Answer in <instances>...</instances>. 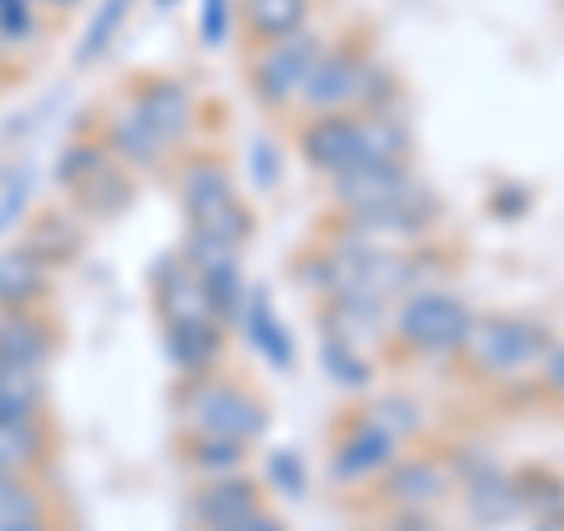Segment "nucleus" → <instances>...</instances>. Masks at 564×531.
Masks as SVG:
<instances>
[{
    "label": "nucleus",
    "instance_id": "f257e3e1",
    "mask_svg": "<svg viewBox=\"0 0 564 531\" xmlns=\"http://www.w3.org/2000/svg\"><path fill=\"white\" fill-rule=\"evenodd\" d=\"M180 414L188 433L207 437H236L254 442L269 433V400L245 381H226L221 371H203V377H184L180 386Z\"/></svg>",
    "mask_w": 564,
    "mask_h": 531
},
{
    "label": "nucleus",
    "instance_id": "f03ea898",
    "mask_svg": "<svg viewBox=\"0 0 564 531\" xmlns=\"http://www.w3.org/2000/svg\"><path fill=\"white\" fill-rule=\"evenodd\" d=\"M180 207L193 231H207L226 245H250L254 236V212L240 203L236 180L221 155H188L180 170Z\"/></svg>",
    "mask_w": 564,
    "mask_h": 531
},
{
    "label": "nucleus",
    "instance_id": "7ed1b4c3",
    "mask_svg": "<svg viewBox=\"0 0 564 531\" xmlns=\"http://www.w3.org/2000/svg\"><path fill=\"white\" fill-rule=\"evenodd\" d=\"M551 329L536 321H522V315H470V329L462 339V358L475 377L485 381H503L518 377V371L536 367L545 353H551Z\"/></svg>",
    "mask_w": 564,
    "mask_h": 531
},
{
    "label": "nucleus",
    "instance_id": "20e7f679",
    "mask_svg": "<svg viewBox=\"0 0 564 531\" xmlns=\"http://www.w3.org/2000/svg\"><path fill=\"white\" fill-rule=\"evenodd\" d=\"M470 315L475 311L452 292L423 288L400 301V311L391 315V334L404 353H419V358H456L470 329Z\"/></svg>",
    "mask_w": 564,
    "mask_h": 531
},
{
    "label": "nucleus",
    "instance_id": "39448f33",
    "mask_svg": "<svg viewBox=\"0 0 564 531\" xmlns=\"http://www.w3.org/2000/svg\"><path fill=\"white\" fill-rule=\"evenodd\" d=\"M325 39L315 29H302L292 33V39H278V43H263L254 47L250 57V90L254 99L263 104V109H288V104H296V95H302V85L311 76L315 57H321Z\"/></svg>",
    "mask_w": 564,
    "mask_h": 531
},
{
    "label": "nucleus",
    "instance_id": "423d86ee",
    "mask_svg": "<svg viewBox=\"0 0 564 531\" xmlns=\"http://www.w3.org/2000/svg\"><path fill=\"white\" fill-rule=\"evenodd\" d=\"M367 66H372V52L367 43H358V33L334 47H321L311 76L302 85V104L306 113H344V109H358V95H362V80H367Z\"/></svg>",
    "mask_w": 564,
    "mask_h": 531
},
{
    "label": "nucleus",
    "instance_id": "0eeeda50",
    "mask_svg": "<svg viewBox=\"0 0 564 531\" xmlns=\"http://www.w3.org/2000/svg\"><path fill=\"white\" fill-rule=\"evenodd\" d=\"M419 193L414 170L404 161H362L344 174H334V207L339 212H381L410 203Z\"/></svg>",
    "mask_w": 564,
    "mask_h": 531
},
{
    "label": "nucleus",
    "instance_id": "6e6552de",
    "mask_svg": "<svg viewBox=\"0 0 564 531\" xmlns=\"http://www.w3.org/2000/svg\"><path fill=\"white\" fill-rule=\"evenodd\" d=\"M400 452H404L400 437H391L367 414H352L329 447V475L339 485H362V480H372V475H381Z\"/></svg>",
    "mask_w": 564,
    "mask_h": 531
},
{
    "label": "nucleus",
    "instance_id": "1a4fd4ad",
    "mask_svg": "<svg viewBox=\"0 0 564 531\" xmlns=\"http://www.w3.org/2000/svg\"><path fill=\"white\" fill-rule=\"evenodd\" d=\"M452 489L456 480L443 456H395L381 470V503L400 512H433L452 499Z\"/></svg>",
    "mask_w": 564,
    "mask_h": 531
},
{
    "label": "nucleus",
    "instance_id": "9d476101",
    "mask_svg": "<svg viewBox=\"0 0 564 531\" xmlns=\"http://www.w3.org/2000/svg\"><path fill=\"white\" fill-rule=\"evenodd\" d=\"M296 151L321 174H344L362 165V113H311L296 128Z\"/></svg>",
    "mask_w": 564,
    "mask_h": 531
},
{
    "label": "nucleus",
    "instance_id": "9b49d317",
    "mask_svg": "<svg viewBox=\"0 0 564 531\" xmlns=\"http://www.w3.org/2000/svg\"><path fill=\"white\" fill-rule=\"evenodd\" d=\"M128 104L170 147H184L193 128H198V104H193V90L180 76H141L128 90Z\"/></svg>",
    "mask_w": 564,
    "mask_h": 531
},
{
    "label": "nucleus",
    "instance_id": "f8f14e48",
    "mask_svg": "<svg viewBox=\"0 0 564 531\" xmlns=\"http://www.w3.org/2000/svg\"><path fill=\"white\" fill-rule=\"evenodd\" d=\"M259 508H269V499H263V485H254L245 470L203 480V489H193V503H188L193 527L198 531H226V527L245 522Z\"/></svg>",
    "mask_w": 564,
    "mask_h": 531
},
{
    "label": "nucleus",
    "instance_id": "ddd939ff",
    "mask_svg": "<svg viewBox=\"0 0 564 531\" xmlns=\"http://www.w3.org/2000/svg\"><path fill=\"white\" fill-rule=\"evenodd\" d=\"M151 292H155V311H161V325L217 321V315H212V301H207L203 278L193 273V263H188L184 254H170V259L155 263Z\"/></svg>",
    "mask_w": 564,
    "mask_h": 531
},
{
    "label": "nucleus",
    "instance_id": "4468645a",
    "mask_svg": "<svg viewBox=\"0 0 564 531\" xmlns=\"http://www.w3.org/2000/svg\"><path fill=\"white\" fill-rule=\"evenodd\" d=\"M99 141L109 147V155L122 170H161L170 161V151H174L170 141L132 109V104H122V109H113L109 118H104Z\"/></svg>",
    "mask_w": 564,
    "mask_h": 531
},
{
    "label": "nucleus",
    "instance_id": "2eb2a0df",
    "mask_svg": "<svg viewBox=\"0 0 564 531\" xmlns=\"http://www.w3.org/2000/svg\"><path fill=\"white\" fill-rule=\"evenodd\" d=\"M240 325H245V339H250V348H254L269 367H278V371H292V367H296L292 334H288V325L278 321V311H273V301H269V292H263V288L245 292Z\"/></svg>",
    "mask_w": 564,
    "mask_h": 531
},
{
    "label": "nucleus",
    "instance_id": "dca6fc26",
    "mask_svg": "<svg viewBox=\"0 0 564 531\" xmlns=\"http://www.w3.org/2000/svg\"><path fill=\"white\" fill-rule=\"evenodd\" d=\"M52 325L43 321V311H0V358L6 362H20V367H33V371H47L52 362Z\"/></svg>",
    "mask_w": 564,
    "mask_h": 531
},
{
    "label": "nucleus",
    "instance_id": "f3484780",
    "mask_svg": "<svg viewBox=\"0 0 564 531\" xmlns=\"http://www.w3.org/2000/svg\"><path fill=\"white\" fill-rule=\"evenodd\" d=\"M165 353L180 367V377H203L217 371L226 353V325L221 321H193V325H165Z\"/></svg>",
    "mask_w": 564,
    "mask_h": 531
},
{
    "label": "nucleus",
    "instance_id": "a211bd4d",
    "mask_svg": "<svg viewBox=\"0 0 564 531\" xmlns=\"http://www.w3.org/2000/svg\"><path fill=\"white\" fill-rule=\"evenodd\" d=\"M52 292V269L24 245L0 254V311H33Z\"/></svg>",
    "mask_w": 564,
    "mask_h": 531
},
{
    "label": "nucleus",
    "instance_id": "6ab92c4d",
    "mask_svg": "<svg viewBox=\"0 0 564 531\" xmlns=\"http://www.w3.org/2000/svg\"><path fill=\"white\" fill-rule=\"evenodd\" d=\"M52 456L47 419H0V475H39Z\"/></svg>",
    "mask_w": 564,
    "mask_h": 531
},
{
    "label": "nucleus",
    "instance_id": "aec40b11",
    "mask_svg": "<svg viewBox=\"0 0 564 531\" xmlns=\"http://www.w3.org/2000/svg\"><path fill=\"white\" fill-rule=\"evenodd\" d=\"M20 245L29 254H39L47 269L57 273L62 263H70L85 250V226L70 217V212H39V217L29 221V231H24Z\"/></svg>",
    "mask_w": 564,
    "mask_h": 531
},
{
    "label": "nucleus",
    "instance_id": "412c9836",
    "mask_svg": "<svg viewBox=\"0 0 564 531\" xmlns=\"http://www.w3.org/2000/svg\"><path fill=\"white\" fill-rule=\"evenodd\" d=\"M240 20L250 43H278V39H292L311 24V0H240Z\"/></svg>",
    "mask_w": 564,
    "mask_h": 531
},
{
    "label": "nucleus",
    "instance_id": "4be33fe9",
    "mask_svg": "<svg viewBox=\"0 0 564 531\" xmlns=\"http://www.w3.org/2000/svg\"><path fill=\"white\" fill-rule=\"evenodd\" d=\"M76 207L85 212V217H95V221H109V217H122V212L132 207V198H137V184H132V170H122L118 161H109L104 165L95 180H85L76 193Z\"/></svg>",
    "mask_w": 564,
    "mask_h": 531
},
{
    "label": "nucleus",
    "instance_id": "5701e85b",
    "mask_svg": "<svg viewBox=\"0 0 564 531\" xmlns=\"http://www.w3.org/2000/svg\"><path fill=\"white\" fill-rule=\"evenodd\" d=\"M180 456L188 470H198L203 480H217V475H236L250 462V442L236 437H207V433H180Z\"/></svg>",
    "mask_w": 564,
    "mask_h": 531
},
{
    "label": "nucleus",
    "instance_id": "b1692460",
    "mask_svg": "<svg viewBox=\"0 0 564 531\" xmlns=\"http://www.w3.org/2000/svg\"><path fill=\"white\" fill-rule=\"evenodd\" d=\"M0 419H47L43 371L0 358Z\"/></svg>",
    "mask_w": 564,
    "mask_h": 531
},
{
    "label": "nucleus",
    "instance_id": "393cba45",
    "mask_svg": "<svg viewBox=\"0 0 564 531\" xmlns=\"http://www.w3.org/2000/svg\"><path fill=\"white\" fill-rule=\"evenodd\" d=\"M513 475V494H518V508L532 512V518H560L564 512V475H555L551 466H518L508 470Z\"/></svg>",
    "mask_w": 564,
    "mask_h": 531
},
{
    "label": "nucleus",
    "instance_id": "a878e982",
    "mask_svg": "<svg viewBox=\"0 0 564 531\" xmlns=\"http://www.w3.org/2000/svg\"><path fill=\"white\" fill-rule=\"evenodd\" d=\"M137 0H99L95 14H90V24H85V39L76 47V66H90L99 62L104 52L113 47V39L122 33V24H128V14H132Z\"/></svg>",
    "mask_w": 564,
    "mask_h": 531
},
{
    "label": "nucleus",
    "instance_id": "bb28decb",
    "mask_svg": "<svg viewBox=\"0 0 564 531\" xmlns=\"http://www.w3.org/2000/svg\"><path fill=\"white\" fill-rule=\"evenodd\" d=\"M203 278V288H207V301H212V315H217L221 325H231L240 321V306H245V278H240V263L236 259H221V263H212V269H193Z\"/></svg>",
    "mask_w": 564,
    "mask_h": 531
},
{
    "label": "nucleus",
    "instance_id": "cd10ccee",
    "mask_svg": "<svg viewBox=\"0 0 564 531\" xmlns=\"http://www.w3.org/2000/svg\"><path fill=\"white\" fill-rule=\"evenodd\" d=\"M321 367H325V377L334 386H344V391H367V386H372V362H367L348 339H339V334H329V329L321 339Z\"/></svg>",
    "mask_w": 564,
    "mask_h": 531
},
{
    "label": "nucleus",
    "instance_id": "c85d7f7f",
    "mask_svg": "<svg viewBox=\"0 0 564 531\" xmlns=\"http://www.w3.org/2000/svg\"><path fill=\"white\" fill-rule=\"evenodd\" d=\"M113 155L109 147H104L99 137H80V141H70V147L57 155V170H52V180H57L66 193H76L85 180H95V174L109 165Z\"/></svg>",
    "mask_w": 564,
    "mask_h": 531
},
{
    "label": "nucleus",
    "instance_id": "c756f323",
    "mask_svg": "<svg viewBox=\"0 0 564 531\" xmlns=\"http://www.w3.org/2000/svg\"><path fill=\"white\" fill-rule=\"evenodd\" d=\"M47 518V494L33 475H0V527Z\"/></svg>",
    "mask_w": 564,
    "mask_h": 531
},
{
    "label": "nucleus",
    "instance_id": "7c9ffc66",
    "mask_svg": "<svg viewBox=\"0 0 564 531\" xmlns=\"http://www.w3.org/2000/svg\"><path fill=\"white\" fill-rule=\"evenodd\" d=\"M43 20L47 14L33 6V0H0V47L10 52H24L39 43V33H43Z\"/></svg>",
    "mask_w": 564,
    "mask_h": 531
},
{
    "label": "nucleus",
    "instance_id": "2f4dec72",
    "mask_svg": "<svg viewBox=\"0 0 564 531\" xmlns=\"http://www.w3.org/2000/svg\"><path fill=\"white\" fill-rule=\"evenodd\" d=\"M367 419L381 423V429L391 433V437H400V442H410V437L423 429V414L414 410L410 400H377L372 410H367Z\"/></svg>",
    "mask_w": 564,
    "mask_h": 531
},
{
    "label": "nucleus",
    "instance_id": "473e14b6",
    "mask_svg": "<svg viewBox=\"0 0 564 531\" xmlns=\"http://www.w3.org/2000/svg\"><path fill=\"white\" fill-rule=\"evenodd\" d=\"M231 14H236L231 0H203V10H198L203 47H226V39H231Z\"/></svg>",
    "mask_w": 564,
    "mask_h": 531
},
{
    "label": "nucleus",
    "instance_id": "72a5a7b5",
    "mask_svg": "<svg viewBox=\"0 0 564 531\" xmlns=\"http://www.w3.org/2000/svg\"><path fill=\"white\" fill-rule=\"evenodd\" d=\"M269 480L288 494V499H302L306 494V462L296 452H273V462H269Z\"/></svg>",
    "mask_w": 564,
    "mask_h": 531
},
{
    "label": "nucleus",
    "instance_id": "f704fd0d",
    "mask_svg": "<svg viewBox=\"0 0 564 531\" xmlns=\"http://www.w3.org/2000/svg\"><path fill=\"white\" fill-rule=\"evenodd\" d=\"M24 207H29V174H14V180L0 188V236H10L14 226L24 221Z\"/></svg>",
    "mask_w": 564,
    "mask_h": 531
},
{
    "label": "nucleus",
    "instance_id": "c9c22d12",
    "mask_svg": "<svg viewBox=\"0 0 564 531\" xmlns=\"http://www.w3.org/2000/svg\"><path fill=\"white\" fill-rule=\"evenodd\" d=\"M386 531H452V527L437 522L433 512H400V508H391V518H386Z\"/></svg>",
    "mask_w": 564,
    "mask_h": 531
},
{
    "label": "nucleus",
    "instance_id": "e433bc0d",
    "mask_svg": "<svg viewBox=\"0 0 564 531\" xmlns=\"http://www.w3.org/2000/svg\"><path fill=\"white\" fill-rule=\"evenodd\" d=\"M541 381L560 404H564V344H551V353L541 358Z\"/></svg>",
    "mask_w": 564,
    "mask_h": 531
},
{
    "label": "nucleus",
    "instance_id": "4c0bfd02",
    "mask_svg": "<svg viewBox=\"0 0 564 531\" xmlns=\"http://www.w3.org/2000/svg\"><path fill=\"white\" fill-rule=\"evenodd\" d=\"M254 180H259V188H273V180H278V151L269 141L254 147Z\"/></svg>",
    "mask_w": 564,
    "mask_h": 531
},
{
    "label": "nucleus",
    "instance_id": "58836bf2",
    "mask_svg": "<svg viewBox=\"0 0 564 531\" xmlns=\"http://www.w3.org/2000/svg\"><path fill=\"white\" fill-rule=\"evenodd\" d=\"M226 531H288V522H282L273 508H259V512H250V518H245V522L226 527Z\"/></svg>",
    "mask_w": 564,
    "mask_h": 531
},
{
    "label": "nucleus",
    "instance_id": "ea45409f",
    "mask_svg": "<svg viewBox=\"0 0 564 531\" xmlns=\"http://www.w3.org/2000/svg\"><path fill=\"white\" fill-rule=\"evenodd\" d=\"M33 6H39L43 14H70V10H80L85 0H33Z\"/></svg>",
    "mask_w": 564,
    "mask_h": 531
},
{
    "label": "nucleus",
    "instance_id": "a19ab883",
    "mask_svg": "<svg viewBox=\"0 0 564 531\" xmlns=\"http://www.w3.org/2000/svg\"><path fill=\"white\" fill-rule=\"evenodd\" d=\"M494 212H527V193H499Z\"/></svg>",
    "mask_w": 564,
    "mask_h": 531
},
{
    "label": "nucleus",
    "instance_id": "79ce46f5",
    "mask_svg": "<svg viewBox=\"0 0 564 531\" xmlns=\"http://www.w3.org/2000/svg\"><path fill=\"white\" fill-rule=\"evenodd\" d=\"M0 531H52L47 518H29V522H14V527H0Z\"/></svg>",
    "mask_w": 564,
    "mask_h": 531
},
{
    "label": "nucleus",
    "instance_id": "37998d69",
    "mask_svg": "<svg viewBox=\"0 0 564 531\" xmlns=\"http://www.w3.org/2000/svg\"><path fill=\"white\" fill-rule=\"evenodd\" d=\"M536 531H564V512H560V518H541Z\"/></svg>",
    "mask_w": 564,
    "mask_h": 531
},
{
    "label": "nucleus",
    "instance_id": "c03bdc74",
    "mask_svg": "<svg viewBox=\"0 0 564 531\" xmlns=\"http://www.w3.org/2000/svg\"><path fill=\"white\" fill-rule=\"evenodd\" d=\"M155 6H161V10H174V6H180V0H155Z\"/></svg>",
    "mask_w": 564,
    "mask_h": 531
},
{
    "label": "nucleus",
    "instance_id": "a18cd8bd",
    "mask_svg": "<svg viewBox=\"0 0 564 531\" xmlns=\"http://www.w3.org/2000/svg\"><path fill=\"white\" fill-rule=\"evenodd\" d=\"M6 66H10V52H6V47H0V71H6Z\"/></svg>",
    "mask_w": 564,
    "mask_h": 531
}]
</instances>
